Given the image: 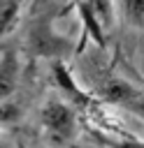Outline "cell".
<instances>
[{
	"mask_svg": "<svg viewBox=\"0 0 144 148\" xmlns=\"http://www.w3.org/2000/svg\"><path fill=\"white\" fill-rule=\"evenodd\" d=\"M95 136L105 148H144V141L139 139H114V136H102V134H95Z\"/></svg>",
	"mask_w": 144,
	"mask_h": 148,
	"instance_id": "10",
	"label": "cell"
},
{
	"mask_svg": "<svg viewBox=\"0 0 144 148\" xmlns=\"http://www.w3.org/2000/svg\"><path fill=\"white\" fill-rule=\"evenodd\" d=\"M121 9L128 25L144 30V0H121Z\"/></svg>",
	"mask_w": 144,
	"mask_h": 148,
	"instance_id": "8",
	"label": "cell"
},
{
	"mask_svg": "<svg viewBox=\"0 0 144 148\" xmlns=\"http://www.w3.org/2000/svg\"><path fill=\"white\" fill-rule=\"evenodd\" d=\"M19 76H21V62H19V53L14 49L2 51L0 56V99H9L19 86Z\"/></svg>",
	"mask_w": 144,
	"mask_h": 148,
	"instance_id": "4",
	"label": "cell"
},
{
	"mask_svg": "<svg viewBox=\"0 0 144 148\" xmlns=\"http://www.w3.org/2000/svg\"><path fill=\"white\" fill-rule=\"evenodd\" d=\"M16 148H23V143H19V146H16Z\"/></svg>",
	"mask_w": 144,
	"mask_h": 148,
	"instance_id": "12",
	"label": "cell"
},
{
	"mask_svg": "<svg viewBox=\"0 0 144 148\" xmlns=\"http://www.w3.org/2000/svg\"><path fill=\"white\" fill-rule=\"evenodd\" d=\"M21 120V106L12 99H0V125H16Z\"/></svg>",
	"mask_w": 144,
	"mask_h": 148,
	"instance_id": "9",
	"label": "cell"
},
{
	"mask_svg": "<svg viewBox=\"0 0 144 148\" xmlns=\"http://www.w3.org/2000/svg\"><path fill=\"white\" fill-rule=\"evenodd\" d=\"M28 46L35 56L42 58H51V60H63V56H67V51L72 49L67 37H60L51 30L49 21H37L30 28L28 35Z\"/></svg>",
	"mask_w": 144,
	"mask_h": 148,
	"instance_id": "3",
	"label": "cell"
},
{
	"mask_svg": "<svg viewBox=\"0 0 144 148\" xmlns=\"http://www.w3.org/2000/svg\"><path fill=\"white\" fill-rule=\"evenodd\" d=\"M84 32L95 39V44L105 46V32L114 25V0H79L77 5Z\"/></svg>",
	"mask_w": 144,
	"mask_h": 148,
	"instance_id": "2",
	"label": "cell"
},
{
	"mask_svg": "<svg viewBox=\"0 0 144 148\" xmlns=\"http://www.w3.org/2000/svg\"><path fill=\"white\" fill-rule=\"evenodd\" d=\"M51 72H53V79H56L58 88L65 90L67 97H70L74 104H88V97L77 88V83H74V79H72V74H70L65 60H51Z\"/></svg>",
	"mask_w": 144,
	"mask_h": 148,
	"instance_id": "5",
	"label": "cell"
},
{
	"mask_svg": "<svg viewBox=\"0 0 144 148\" xmlns=\"http://www.w3.org/2000/svg\"><path fill=\"white\" fill-rule=\"evenodd\" d=\"M42 127L53 143H67L77 132V113L72 104L51 97L42 106Z\"/></svg>",
	"mask_w": 144,
	"mask_h": 148,
	"instance_id": "1",
	"label": "cell"
},
{
	"mask_svg": "<svg viewBox=\"0 0 144 148\" xmlns=\"http://www.w3.org/2000/svg\"><path fill=\"white\" fill-rule=\"evenodd\" d=\"M128 113H132V116H137V118H142L144 120V90H139L125 106H123Z\"/></svg>",
	"mask_w": 144,
	"mask_h": 148,
	"instance_id": "11",
	"label": "cell"
},
{
	"mask_svg": "<svg viewBox=\"0 0 144 148\" xmlns=\"http://www.w3.org/2000/svg\"><path fill=\"white\" fill-rule=\"evenodd\" d=\"M137 92H139V88L132 86V83L125 81V79H111V81H107L105 88H102V97H105L107 102L121 106V109H123Z\"/></svg>",
	"mask_w": 144,
	"mask_h": 148,
	"instance_id": "6",
	"label": "cell"
},
{
	"mask_svg": "<svg viewBox=\"0 0 144 148\" xmlns=\"http://www.w3.org/2000/svg\"><path fill=\"white\" fill-rule=\"evenodd\" d=\"M21 2L23 0H0V42L14 28L19 14H21Z\"/></svg>",
	"mask_w": 144,
	"mask_h": 148,
	"instance_id": "7",
	"label": "cell"
}]
</instances>
